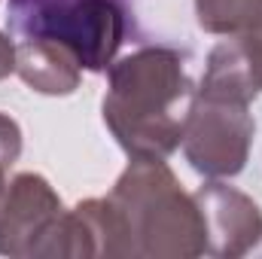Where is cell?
I'll list each match as a JSON object with an SVG mask.
<instances>
[{
	"label": "cell",
	"mask_w": 262,
	"mask_h": 259,
	"mask_svg": "<svg viewBox=\"0 0 262 259\" xmlns=\"http://www.w3.org/2000/svg\"><path fill=\"white\" fill-rule=\"evenodd\" d=\"M195 92L186 55L143 46L107 67L104 122L131 159H168L183 143Z\"/></svg>",
	"instance_id": "obj_1"
},
{
	"label": "cell",
	"mask_w": 262,
	"mask_h": 259,
	"mask_svg": "<svg viewBox=\"0 0 262 259\" xmlns=\"http://www.w3.org/2000/svg\"><path fill=\"white\" fill-rule=\"evenodd\" d=\"M116 256L189 259L207 253V229L195 195L183 192L165 159H131L107 195Z\"/></svg>",
	"instance_id": "obj_2"
},
{
	"label": "cell",
	"mask_w": 262,
	"mask_h": 259,
	"mask_svg": "<svg viewBox=\"0 0 262 259\" xmlns=\"http://www.w3.org/2000/svg\"><path fill=\"white\" fill-rule=\"evenodd\" d=\"M256 92L238 40H226L207 55L201 89L183 131V153L198 174L220 180L244 171L256 134L250 116Z\"/></svg>",
	"instance_id": "obj_3"
},
{
	"label": "cell",
	"mask_w": 262,
	"mask_h": 259,
	"mask_svg": "<svg viewBox=\"0 0 262 259\" xmlns=\"http://www.w3.org/2000/svg\"><path fill=\"white\" fill-rule=\"evenodd\" d=\"M131 0H9L18 43L64 49L82 70H107L131 31Z\"/></svg>",
	"instance_id": "obj_4"
},
{
	"label": "cell",
	"mask_w": 262,
	"mask_h": 259,
	"mask_svg": "<svg viewBox=\"0 0 262 259\" xmlns=\"http://www.w3.org/2000/svg\"><path fill=\"white\" fill-rule=\"evenodd\" d=\"M3 256H64L67 210L40 174H18L0 198Z\"/></svg>",
	"instance_id": "obj_5"
},
{
	"label": "cell",
	"mask_w": 262,
	"mask_h": 259,
	"mask_svg": "<svg viewBox=\"0 0 262 259\" xmlns=\"http://www.w3.org/2000/svg\"><path fill=\"white\" fill-rule=\"evenodd\" d=\"M195 195L210 256H262V213L244 192L207 183Z\"/></svg>",
	"instance_id": "obj_6"
},
{
	"label": "cell",
	"mask_w": 262,
	"mask_h": 259,
	"mask_svg": "<svg viewBox=\"0 0 262 259\" xmlns=\"http://www.w3.org/2000/svg\"><path fill=\"white\" fill-rule=\"evenodd\" d=\"M79 70L64 49L49 43H15V73L43 95H70L79 85Z\"/></svg>",
	"instance_id": "obj_7"
},
{
	"label": "cell",
	"mask_w": 262,
	"mask_h": 259,
	"mask_svg": "<svg viewBox=\"0 0 262 259\" xmlns=\"http://www.w3.org/2000/svg\"><path fill=\"white\" fill-rule=\"evenodd\" d=\"M195 15L207 34L241 37L262 18V0H195Z\"/></svg>",
	"instance_id": "obj_8"
},
{
	"label": "cell",
	"mask_w": 262,
	"mask_h": 259,
	"mask_svg": "<svg viewBox=\"0 0 262 259\" xmlns=\"http://www.w3.org/2000/svg\"><path fill=\"white\" fill-rule=\"evenodd\" d=\"M21 153V128L15 119L0 113V198L6 192V171L18 162Z\"/></svg>",
	"instance_id": "obj_9"
},
{
	"label": "cell",
	"mask_w": 262,
	"mask_h": 259,
	"mask_svg": "<svg viewBox=\"0 0 262 259\" xmlns=\"http://www.w3.org/2000/svg\"><path fill=\"white\" fill-rule=\"evenodd\" d=\"M238 46H241V55L247 61V70L256 82V89H262V18L247 31L238 37Z\"/></svg>",
	"instance_id": "obj_10"
},
{
	"label": "cell",
	"mask_w": 262,
	"mask_h": 259,
	"mask_svg": "<svg viewBox=\"0 0 262 259\" xmlns=\"http://www.w3.org/2000/svg\"><path fill=\"white\" fill-rule=\"evenodd\" d=\"M12 70H15V43L6 34H0V79L9 76Z\"/></svg>",
	"instance_id": "obj_11"
}]
</instances>
